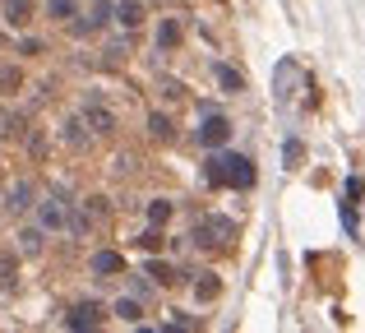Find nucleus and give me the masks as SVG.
Masks as SVG:
<instances>
[{
	"mask_svg": "<svg viewBox=\"0 0 365 333\" xmlns=\"http://www.w3.org/2000/svg\"><path fill=\"white\" fill-rule=\"evenodd\" d=\"M79 121H83V130H93V135H111V130H116V116H111L102 102H83Z\"/></svg>",
	"mask_w": 365,
	"mask_h": 333,
	"instance_id": "20e7f679",
	"label": "nucleus"
},
{
	"mask_svg": "<svg viewBox=\"0 0 365 333\" xmlns=\"http://www.w3.org/2000/svg\"><path fill=\"white\" fill-rule=\"evenodd\" d=\"M167 217H171V204H167V199H153V204H148V222H153V227H162Z\"/></svg>",
	"mask_w": 365,
	"mask_h": 333,
	"instance_id": "412c9836",
	"label": "nucleus"
},
{
	"mask_svg": "<svg viewBox=\"0 0 365 333\" xmlns=\"http://www.w3.org/2000/svg\"><path fill=\"white\" fill-rule=\"evenodd\" d=\"M19 83V70H0V88H14Z\"/></svg>",
	"mask_w": 365,
	"mask_h": 333,
	"instance_id": "bb28decb",
	"label": "nucleus"
},
{
	"mask_svg": "<svg viewBox=\"0 0 365 333\" xmlns=\"http://www.w3.org/2000/svg\"><path fill=\"white\" fill-rule=\"evenodd\" d=\"M14 282H19V255L5 250L0 255V292H14Z\"/></svg>",
	"mask_w": 365,
	"mask_h": 333,
	"instance_id": "9b49d317",
	"label": "nucleus"
},
{
	"mask_svg": "<svg viewBox=\"0 0 365 333\" xmlns=\"http://www.w3.org/2000/svg\"><path fill=\"white\" fill-rule=\"evenodd\" d=\"M33 204H37V185L33 180H19V185L9 190V208H14V213H28Z\"/></svg>",
	"mask_w": 365,
	"mask_h": 333,
	"instance_id": "6e6552de",
	"label": "nucleus"
},
{
	"mask_svg": "<svg viewBox=\"0 0 365 333\" xmlns=\"http://www.w3.org/2000/svg\"><path fill=\"white\" fill-rule=\"evenodd\" d=\"M9 135H24V121H19L14 111L0 107V139H9Z\"/></svg>",
	"mask_w": 365,
	"mask_h": 333,
	"instance_id": "a211bd4d",
	"label": "nucleus"
},
{
	"mask_svg": "<svg viewBox=\"0 0 365 333\" xmlns=\"http://www.w3.org/2000/svg\"><path fill=\"white\" fill-rule=\"evenodd\" d=\"M42 245H46L42 227H24V232H19V255H42Z\"/></svg>",
	"mask_w": 365,
	"mask_h": 333,
	"instance_id": "9d476101",
	"label": "nucleus"
},
{
	"mask_svg": "<svg viewBox=\"0 0 365 333\" xmlns=\"http://www.w3.org/2000/svg\"><path fill=\"white\" fill-rule=\"evenodd\" d=\"M33 208H37V227H42V232H61V227L70 222L61 199H42V204H33Z\"/></svg>",
	"mask_w": 365,
	"mask_h": 333,
	"instance_id": "423d86ee",
	"label": "nucleus"
},
{
	"mask_svg": "<svg viewBox=\"0 0 365 333\" xmlns=\"http://www.w3.org/2000/svg\"><path fill=\"white\" fill-rule=\"evenodd\" d=\"M65 144H70V148H83V121H79V116L65 125Z\"/></svg>",
	"mask_w": 365,
	"mask_h": 333,
	"instance_id": "5701e85b",
	"label": "nucleus"
},
{
	"mask_svg": "<svg viewBox=\"0 0 365 333\" xmlns=\"http://www.w3.org/2000/svg\"><path fill=\"white\" fill-rule=\"evenodd\" d=\"M46 14L61 19V24H70V19L79 14V0H46Z\"/></svg>",
	"mask_w": 365,
	"mask_h": 333,
	"instance_id": "4468645a",
	"label": "nucleus"
},
{
	"mask_svg": "<svg viewBox=\"0 0 365 333\" xmlns=\"http://www.w3.org/2000/svg\"><path fill=\"white\" fill-rule=\"evenodd\" d=\"M148 135H153V139H171V135H176V125H171V116H162V111H153V116H148Z\"/></svg>",
	"mask_w": 365,
	"mask_h": 333,
	"instance_id": "dca6fc26",
	"label": "nucleus"
},
{
	"mask_svg": "<svg viewBox=\"0 0 365 333\" xmlns=\"http://www.w3.org/2000/svg\"><path fill=\"white\" fill-rule=\"evenodd\" d=\"M361 195H365L361 176H347V208H356V204H361Z\"/></svg>",
	"mask_w": 365,
	"mask_h": 333,
	"instance_id": "393cba45",
	"label": "nucleus"
},
{
	"mask_svg": "<svg viewBox=\"0 0 365 333\" xmlns=\"http://www.w3.org/2000/svg\"><path fill=\"white\" fill-rule=\"evenodd\" d=\"M158 46H162V51L180 46V24H176V19H162V24H158Z\"/></svg>",
	"mask_w": 365,
	"mask_h": 333,
	"instance_id": "ddd939ff",
	"label": "nucleus"
},
{
	"mask_svg": "<svg viewBox=\"0 0 365 333\" xmlns=\"http://www.w3.org/2000/svg\"><path fill=\"white\" fill-rule=\"evenodd\" d=\"M199 144L204 148H227L232 144V121H227L222 111H204V121H199Z\"/></svg>",
	"mask_w": 365,
	"mask_h": 333,
	"instance_id": "7ed1b4c3",
	"label": "nucleus"
},
{
	"mask_svg": "<svg viewBox=\"0 0 365 333\" xmlns=\"http://www.w3.org/2000/svg\"><path fill=\"white\" fill-rule=\"evenodd\" d=\"M204 176L217 190H250L255 185V163L245 153H232V148H213V158L204 163Z\"/></svg>",
	"mask_w": 365,
	"mask_h": 333,
	"instance_id": "f257e3e1",
	"label": "nucleus"
},
{
	"mask_svg": "<svg viewBox=\"0 0 365 333\" xmlns=\"http://www.w3.org/2000/svg\"><path fill=\"white\" fill-rule=\"evenodd\" d=\"M139 245H143V250H158L162 236H158V232H143V236H139Z\"/></svg>",
	"mask_w": 365,
	"mask_h": 333,
	"instance_id": "a878e982",
	"label": "nucleus"
},
{
	"mask_svg": "<svg viewBox=\"0 0 365 333\" xmlns=\"http://www.w3.org/2000/svg\"><path fill=\"white\" fill-rule=\"evenodd\" d=\"M148 278H153V282H176V273H171V264L148 260Z\"/></svg>",
	"mask_w": 365,
	"mask_h": 333,
	"instance_id": "4be33fe9",
	"label": "nucleus"
},
{
	"mask_svg": "<svg viewBox=\"0 0 365 333\" xmlns=\"http://www.w3.org/2000/svg\"><path fill=\"white\" fill-rule=\"evenodd\" d=\"M217 83H222L227 93H241V88H245V74L232 70V65H217Z\"/></svg>",
	"mask_w": 365,
	"mask_h": 333,
	"instance_id": "2eb2a0df",
	"label": "nucleus"
},
{
	"mask_svg": "<svg viewBox=\"0 0 365 333\" xmlns=\"http://www.w3.org/2000/svg\"><path fill=\"white\" fill-rule=\"evenodd\" d=\"M125 269V260L116 250H98L93 255V273H98V278H111V273H120Z\"/></svg>",
	"mask_w": 365,
	"mask_h": 333,
	"instance_id": "1a4fd4ad",
	"label": "nucleus"
},
{
	"mask_svg": "<svg viewBox=\"0 0 365 333\" xmlns=\"http://www.w3.org/2000/svg\"><path fill=\"white\" fill-rule=\"evenodd\" d=\"M88 213H98V217H102V213H107V199L93 195V199H88Z\"/></svg>",
	"mask_w": 365,
	"mask_h": 333,
	"instance_id": "cd10ccee",
	"label": "nucleus"
},
{
	"mask_svg": "<svg viewBox=\"0 0 365 333\" xmlns=\"http://www.w3.org/2000/svg\"><path fill=\"white\" fill-rule=\"evenodd\" d=\"M116 315L125 319V324H139V315H143V306H139V301H130V297H125V301H116Z\"/></svg>",
	"mask_w": 365,
	"mask_h": 333,
	"instance_id": "aec40b11",
	"label": "nucleus"
},
{
	"mask_svg": "<svg viewBox=\"0 0 365 333\" xmlns=\"http://www.w3.org/2000/svg\"><path fill=\"white\" fill-rule=\"evenodd\" d=\"M217 292H222V282H217V273H204V278L195 282V297H199V301H213Z\"/></svg>",
	"mask_w": 365,
	"mask_h": 333,
	"instance_id": "f3484780",
	"label": "nucleus"
},
{
	"mask_svg": "<svg viewBox=\"0 0 365 333\" xmlns=\"http://www.w3.org/2000/svg\"><path fill=\"white\" fill-rule=\"evenodd\" d=\"M232 236H236L232 217H199L195 232H190V241H195V245H227Z\"/></svg>",
	"mask_w": 365,
	"mask_h": 333,
	"instance_id": "f03ea898",
	"label": "nucleus"
},
{
	"mask_svg": "<svg viewBox=\"0 0 365 333\" xmlns=\"http://www.w3.org/2000/svg\"><path fill=\"white\" fill-rule=\"evenodd\" d=\"M102 319H107V315H102L98 301H79V306H74L70 315H65V329H98Z\"/></svg>",
	"mask_w": 365,
	"mask_h": 333,
	"instance_id": "39448f33",
	"label": "nucleus"
},
{
	"mask_svg": "<svg viewBox=\"0 0 365 333\" xmlns=\"http://www.w3.org/2000/svg\"><path fill=\"white\" fill-rule=\"evenodd\" d=\"M301 158H305L301 139H287V148H282V163H287V171H296V167H301Z\"/></svg>",
	"mask_w": 365,
	"mask_h": 333,
	"instance_id": "6ab92c4d",
	"label": "nucleus"
},
{
	"mask_svg": "<svg viewBox=\"0 0 365 333\" xmlns=\"http://www.w3.org/2000/svg\"><path fill=\"white\" fill-rule=\"evenodd\" d=\"M88 19H93V28H107V24H111V5H107V0H98Z\"/></svg>",
	"mask_w": 365,
	"mask_h": 333,
	"instance_id": "b1692460",
	"label": "nucleus"
},
{
	"mask_svg": "<svg viewBox=\"0 0 365 333\" xmlns=\"http://www.w3.org/2000/svg\"><path fill=\"white\" fill-rule=\"evenodd\" d=\"M111 19H116L120 28H130V33H134V28L148 19V9H143L139 0H120V5H111Z\"/></svg>",
	"mask_w": 365,
	"mask_h": 333,
	"instance_id": "0eeeda50",
	"label": "nucleus"
},
{
	"mask_svg": "<svg viewBox=\"0 0 365 333\" xmlns=\"http://www.w3.org/2000/svg\"><path fill=\"white\" fill-rule=\"evenodd\" d=\"M28 14H33V0H5V24L24 28V24H28Z\"/></svg>",
	"mask_w": 365,
	"mask_h": 333,
	"instance_id": "f8f14e48",
	"label": "nucleus"
}]
</instances>
